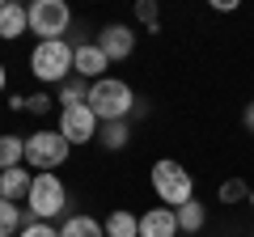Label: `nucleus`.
Wrapping results in <instances>:
<instances>
[{"label": "nucleus", "mask_w": 254, "mask_h": 237, "mask_svg": "<svg viewBox=\"0 0 254 237\" xmlns=\"http://www.w3.org/2000/svg\"><path fill=\"white\" fill-rule=\"evenodd\" d=\"M26 110H30V115H47V110H51V98H47V93H30Z\"/></svg>", "instance_id": "obj_23"}, {"label": "nucleus", "mask_w": 254, "mask_h": 237, "mask_svg": "<svg viewBox=\"0 0 254 237\" xmlns=\"http://www.w3.org/2000/svg\"><path fill=\"white\" fill-rule=\"evenodd\" d=\"M4 85H9V72H4V64H0V93H4Z\"/></svg>", "instance_id": "obj_26"}, {"label": "nucleus", "mask_w": 254, "mask_h": 237, "mask_svg": "<svg viewBox=\"0 0 254 237\" xmlns=\"http://www.w3.org/2000/svg\"><path fill=\"white\" fill-rule=\"evenodd\" d=\"M21 237H60V229H51L47 220H26L21 225Z\"/></svg>", "instance_id": "obj_22"}, {"label": "nucleus", "mask_w": 254, "mask_h": 237, "mask_svg": "<svg viewBox=\"0 0 254 237\" xmlns=\"http://www.w3.org/2000/svg\"><path fill=\"white\" fill-rule=\"evenodd\" d=\"M250 208H254V191H250Z\"/></svg>", "instance_id": "obj_27"}, {"label": "nucleus", "mask_w": 254, "mask_h": 237, "mask_svg": "<svg viewBox=\"0 0 254 237\" xmlns=\"http://www.w3.org/2000/svg\"><path fill=\"white\" fill-rule=\"evenodd\" d=\"M212 9H216V13H233L237 0H212Z\"/></svg>", "instance_id": "obj_24"}, {"label": "nucleus", "mask_w": 254, "mask_h": 237, "mask_svg": "<svg viewBox=\"0 0 254 237\" xmlns=\"http://www.w3.org/2000/svg\"><path fill=\"white\" fill-rule=\"evenodd\" d=\"M30 186H34V174L21 170V165H17V170H4V174H0V199H9V203L26 199Z\"/></svg>", "instance_id": "obj_11"}, {"label": "nucleus", "mask_w": 254, "mask_h": 237, "mask_svg": "<svg viewBox=\"0 0 254 237\" xmlns=\"http://www.w3.org/2000/svg\"><path fill=\"white\" fill-rule=\"evenodd\" d=\"M136 17L144 21L148 30H157V21H161V9H157L153 0H140V4H136Z\"/></svg>", "instance_id": "obj_21"}, {"label": "nucleus", "mask_w": 254, "mask_h": 237, "mask_svg": "<svg viewBox=\"0 0 254 237\" xmlns=\"http://www.w3.org/2000/svg\"><path fill=\"white\" fill-rule=\"evenodd\" d=\"M127 140H131L127 118H119V123H102V131H98V144L106 148V153H119V148H127Z\"/></svg>", "instance_id": "obj_15"}, {"label": "nucleus", "mask_w": 254, "mask_h": 237, "mask_svg": "<svg viewBox=\"0 0 254 237\" xmlns=\"http://www.w3.org/2000/svg\"><path fill=\"white\" fill-rule=\"evenodd\" d=\"M102 225H106V237H140V216H136V212L119 208V212H110Z\"/></svg>", "instance_id": "obj_14"}, {"label": "nucleus", "mask_w": 254, "mask_h": 237, "mask_svg": "<svg viewBox=\"0 0 254 237\" xmlns=\"http://www.w3.org/2000/svg\"><path fill=\"white\" fill-rule=\"evenodd\" d=\"M85 102H89V81H85V76H68V81L60 85V110L85 106Z\"/></svg>", "instance_id": "obj_17"}, {"label": "nucleus", "mask_w": 254, "mask_h": 237, "mask_svg": "<svg viewBox=\"0 0 254 237\" xmlns=\"http://www.w3.org/2000/svg\"><path fill=\"white\" fill-rule=\"evenodd\" d=\"M203 225H208V208L199 199H190V203L178 208V233H199Z\"/></svg>", "instance_id": "obj_16"}, {"label": "nucleus", "mask_w": 254, "mask_h": 237, "mask_svg": "<svg viewBox=\"0 0 254 237\" xmlns=\"http://www.w3.org/2000/svg\"><path fill=\"white\" fill-rule=\"evenodd\" d=\"M26 13H30V34H38V43H60L72 26V9L64 0H34Z\"/></svg>", "instance_id": "obj_4"}, {"label": "nucleus", "mask_w": 254, "mask_h": 237, "mask_svg": "<svg viewBox=\"0 0 254 237\" xmlns=\"http://www.w3.org/2000/svg\"><path fill=\"white\" fill-rule=\"evenodd\" d=\"M72 55H76V47L68 38H60V43H38L30 51V72L38 81H47V85H64L72 76Z\"/></svg>", "instance_id": "obj_3"}, {"label": "nucleus", "mask_w": 254, "mask_h": 237, "mask_svg": "<svg viewBox=\"0 0 254 237\" xmlns=\"http://www.w3.org/2000/svg\"><path fill=\"white\" fill-rule=\"evenodd\" d=\"M246 127L254 131V102H246Z\"/></svg>", "instance_id": "obj_25"}, {"label": "nucleus", "mask_w": 254, "mask_h": 237, "mask_svg": "<svg viewBox=\"0 0 254 237\" xmlns=\"http://www.w3.org/2000/svg\"><path fill=\"white\" fill-rule=\"evenodd\" d=\"M106 68H110V59H106V51L98 43H76V55H72V72L76 76H85L93 85V81L106 76Z\"/></svg>", "instance_id": "obj_8"}, {"label": "nucleus", "mask_w": 254, "mask_h": 237, "mask_svg": "<svg viewBox=\"0 0 254 237\" xmlns=\"http://www.w3.org/2000/svg\"><path fill=\"white\" fill-rule=\"evenodd\" d=\"M136 93H131V85L119 81V76H102V81L89 85V110L102 118V123H119V118H127L131 110H136Z\"/></svg>", "instance_id": "obj_1"}, {"label": "nucleus", "mask_w": 254, "mask_h": 237, "mask_svg": "<svg viewBox=\"0 0 254 237\" xmlns=\"http://www.w3.org/2000/svg\"><path fill=\"white\" fill-rule=\"evenodd\" d=\"M98 131H102V118L89 110V102L60 110V136L68 144H89V140H98Z\"/></svg>", "instance_id": "obj_7"}, {"label": "nucleus", "mask_w": 254, "mask_h": 237, "mask_svg": "<svg viewBox=\"0 0 254 237\" xmlns=\"http://www.w3.org/2000/svg\"><path fill=\"white\" fill-rule=\"evenodd\" d=\"M140 237H178V212L174 208H148L140 216Z\"/></svg>", "instance_id": "obj_10"}, {"label": "nucleus", "mask_w": 254, "mask_h": 237, "mask_svg": "<svg viewBox=\"0 0 254 237\" xmlns=\"http://www.w3.org/2000/svg\"><path fill=\"white\" fill-rule=\"evenodd\" d=\"M250 199V191H246L242 178H229V182H220V203H242Z\"/></svg>", "instance_id": "obj_20"}, {"label": "nucleus", "mask_w": 254, "mask_h": 237, "mask_svg": "<svg viewBox=\"0 0 254 237\" xmlns=\"http://www.w3.org/2000/svg\"><path fill=\"white\" fill-rule=\"evenodd\" d=\"M21 161H26V140L21 136H0V174L17 170Z\"/></svg>", "instance_id": "obj_18"}, {"label": "nucleus", "mask_w": 254, "mask_h": 237, "mask_svg": "<svg viewBox=\"0 0 254 237\" xmlns=\"http://www.w3.org/2000/svg\"><path fill=\"white\" fill-rule=\"evenodd\" d=\"M153 191H157V199H161V208H174V212H178L182 203L195 199V178H190L187 165L161 157V161L153 165Z\"/></svg>", "instance_id": "obj_2"}, {"label": "nucleus", "mask_w": 254, "mask_h": 237, "mask_svg": "<svg viewBox=\"0 0 254 237\" xmlns=\"http://www.w3.org/2000/svg\"><path fill=\"white\" fill-rule=\"evenodd\" d=\"M68 140L60 136V127L55 131H34V136H26V165L30 170H38V174H51V170H60L64 161H68Z\"/></svg>", "instance_id": "obj_5"}, {"label": "nucleus", "mask_w": 254, "mask_h": 237, "mask_svg": "<svg viewBox=\"0 0 254 237\" xmlns=\"http://www.w3.org/2000/svg\"><path fill=\"white\" fill-rule=\"evenodd\" d=\"M30 30V13L21 9V4H4V9H0V38H4V43H13V38H21Z\"/></svg>", "instance_id": "obj_12"}, {"label": "nucleus", "mask_w": 254, "mask_h": 237, "mask_svg": "<svg viewBox=\"0 0 254 237\" xmlns=\"http://www.w3.org/2000/svg\"><path fill=\"white\" fill-rule=\"evenodd\" d=\"M98 47L106 51V59H127V55L136 51V34H131V26H123V21H110V26H102Z\"/></svg>", "instance_id": "obj_9"}, {"label": "nucleus", "mask_w": 254, "mask_h": 237, "mask_svg": "<svg viewBox=\"0 0 254 237\" xmlns=\"http://www.w3.org/2000/svg\"><path fill=\"white\" fill-rule=\"evenodd\" d=\"M64 208H68L64 182L55 174H34V186H30V195H26V212L34 220H51V216H60Z\"/></svg>", "instance_id": "obj_6"}, {"label": "nucleus", "mask_w": 254, "mask_h": 237, "mask_svg": "<svg viewBox=\"0 0 254 237\" xmlns=\"http://www.w3.org/2000/svg\"><path fill=\"white\" fill-rule=\"evenodd\" d=\"M21 225H26V212H17V203L0 199V237H13Z\"/></svg>", "instance_id": "obj_19"}, {"label": "nucleus", "mask_w": 254, "mask_h": 237, "mask_svg": "<svg viewBox=\"0 0 254 237\" xmlns=\"http://www.w3.org/2000/svg\"><path fill=\"white\" fill-rule=\"evenodd\" d=\"M60 237H106V225L93 216H85V212H76V216H68L60 225Z\"/></svg>", "instance_id": "obj_13"}]
</instances>
